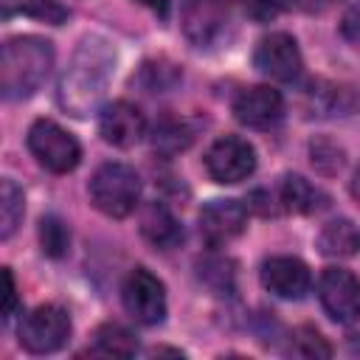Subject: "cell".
<instances>
[{
	"label": "cell",
	"instance_id": "1",
	"mask_svg": "<svg viewBox=\"0 0 360 360\" xmlns=\"http://www.w3.org/2000/svg\"><path fill=\"white\" fill-rule=\"evenodd\" d=\"M112 65L115 53L110 45L98 37H84L59 79V104L70 115H90L107 93Z\"/></svg>",
	"mask_w": 360,
	"mask_h": 360
},
{
	"label": "cell",
	"instance_id": "2",
	"mask_svg": "<svg viewBox=\"0 0 360 360\" xmlns=\"http://www.w3.org/2000/svg\"><path fill=\"white\" fill-rule=\"evenodd\" d=\"M53 68V45L42 37H14L0 51V90L6 101L28 98Z\"/></svg>",
	"mask_w": 360,
	"mask_h": 360
},
{
	"label": "cell",
	"instance_id": "3",
	"mask_svg": "<svg viewBox=\"0 0 360 360\" xmlns=\"http://www.w3.org/2000/svg\"><path fill=\"white\" fill-rule=\"evenodd\" d=\"M87 191L101 214L121 219L129 217L141 200V177L127 163H104L93 172Z\"/></svg>",
	"mask_w": 360,
	"mask_h": 360
},
{
	"label": "cell",
	"instance_id": "4",
	"mask_svg": "<svg viewBox=\"0 0 360 360\" xmlns=\"http://www.w3.org/2000/svg\"><path fill=\"white\" fill-rule=\"evenodd\" d=\"M28 149L37 158V163L45 166L53 174H68L82 160L79 141L68 129H62L56 121H48V118H39V121L31 124V129H28Z\"/></svg>",
	"mask_w": 360,
	"mask_h": 360
},
{
	"label": "cell",
	"instance_id": "5",
	"mask_svg": "<svg viewBox=\"0 0 360 360\" xmlns=\"http://www.w3.org/2000/svg\"><path fill=\"white\" fill-rule=\"evenodd\" d=\"M20 346L31 354H51L70 338V315L56 304H42L20 321Z\"/></svg>",
	"mask_w": 360,
	"mask_h": 360
},
{
	"label": "cell",
	"instance_id": "6",
	"mask_svg": "<svg viewBox=\"0 0 360 360\" xmlns=\"http://www.w3.org/2000/svg\"><path fill=\"white\" fill-rule=\"evenodd\" d=\"M121 301L124 309L143 326H155L166 318V287L146 267L129 270L121 287Z\"/></svg>",
	"mask_w": 360,
	"mask_h": 360
},
{
	"label": "cell",
	"instance_id": "7",
	"mask_svg": "<svg viewBox=\"0 0 360 360\" xmlns=\"http://www.w3.org/2000/svg\"><path fill=\"white\" fill-rule=\"evenodd\" d=\"M318 298L323 312L335 323H357L360 321V281L352 270L326 267L318 278Z\"/></svg>",
	"mask_w": 360,
	"mask_h": 360
},
{
	"label": "cell",
	"instance_id": "8",
	"mask_svg": "<svg viewBox=\"0 0 360 360\" xmlns=\"http://www.w3.org/2000/svg\"><path fill=\"white\" fill-rule=\"evenodd\" d=\"M205 169L217 183H242L256 169V152L245 138L222 135L208 146Z\"/></svg>",
	"mask_w": 360,
	"mask_h": 360
},
{
	"label": "cell",
	"instance_id": "9",
	"mask_svg": "<svg viewBox=\"0 0 360 360\" xmlns=\"http://www.w3.org/2000/svg\"><path fill=\"white\" fill-rule=\"evenodd\" d=\"M253 65L262 76H270L276 82H292V79H298V73L304 68V59H301L298 42L290 34L276 31V34H267L256 45Z\"/></svg>",
	"mask_w": 360,
	"mask_h": 360
},
{
	"label": "cell",
	"instance_id": "10",
	"mask_svg": "<svg viewBox=\"0 0 360 360\" xmlns=\"http://www.w3.org/2000/svg\"><path fill=\"white\" fill-rule=\"evenodd\" d=\"M231 0H183V31L194 45H211L225 34Z\"/></svg>",
	"mask_w": 360,
	"mask_h": 360
},
{
	"label": "cell",
	"instance_id": "11",
	"mask_svg": "<svg viewBox=\"0 0 360 360\" xmlns=\"http://www.w3.org/2000/svg\"><path fill=\"white\" fill-rule=\"evenodd\" d=\"M248 225V208L239 200H211L200 211V236L205 245L219 248L236 239Z\"/></svg>",
	"mask_w": 360,
	"mask_h": 360
},
{
	"label": "cell",
	"instance_id": "12",
	"mask_svg": "<svg viewBox=\"0 0 360 360\" xmlns=\"http://www.w3.org/2000/svg\"><path fill=\"white\" fill-rule=\"evenodd\" d=\"M262 284H264V290H270L273 295H278L284 301H301L312 287V276L301 259L273 256L262 264Z\"/></svg>",
	"mask_w": 360,
	"mask_h": 360
},
{
	"label": "cell",
	"instance_id": "13",
	"mask_svg": "<svg viewBox=\"0 0 360 360\" xmlns=\"http://www.w3.org/2000/svg\"><path fill=\"white\" fill-rule=\"evenodd\" d=\"M233 115L245 127L267 129V127H276L281 121V115H284V98H281V93L276 87L256 84V87H248V90H242L236 96Z\"/></svg>",
	"mask_w": 360,
	"mask_h": 360
},
{
	"label": "cell",
	"instance_id": "14",
	"mask_svg": "<svg viewBox=\"0 0 360 360\" xmlns=\"http://www.w3.org/2000/svg\"><path fill=\"white\" fill-rule=\"evenodd\" d=\"M143 132H146V118L141 107H135L132 101H112L98 115V135L118 149L135 146L143 138Z\"/></svg>",
	"mask_w": 360,
	"mask_h": 360
},
{
	"label": "cell",
	"instance_id": "15",
	"mask_svg": "<svg viewBox=\"0 0 360 360\" xmlns=\"http://www.w3.org/2000/svg\"><path fill=\"white\" fill-rule=\"evenodd\" d=\"M141 233L158 250H172L183 242V228L163 202H149L141 211Z\"/></svg>",
	"mask_w": 360,
	"mask_h": 360
},
{
	"label": "cell",
	"instance_id": "16",
	"mask_svg": "<svg viewBox=\"0 0 360 360\" xmlns=\"http://www.w3.org/2000/svg\"><path fill=\"white\" fill-rule=\"evenodd\" d=\"M318 250L323 256H335V259H349L360 250V228L352 219H332L321 228L318 239H315Z\"/></svg>",
	"mask_w": 360,
	"mask_h": 360
},
{
	"label": "cell",
	"instance_id": "17",
	"mask_svg": "<svg viewBox=\"0 0 360 360\" xmlns=\"http://www.w3.org/2000/svg\"><path fill=\"white\" fill-rule=\"evenodd\" d=\"M281 202L287 211H295V214H318L329 205V197L318 186H312L307 177L287 174L281 180Z\"/></svg>",
	"mask_w": 360,
	"mask_h": 360
},
{
	"label": "cell",
	"instance_id": "18",
	"mask_svg": "<svg viewBox=\"0 0 360 360\" xmlns=\"http://www.w3.org/2000/svg\"><path fill=\"white\" fill-rule=\"evenodd\" d=\"M0 17H31L48 25H62L68 20V8L56 0H0Z\"/></svg>",
	"mask_w": 360,
	"mask_h": 360
},
{
	"label": "cell",
	"instance_id": "19",
	"mask_svg": "<svg viewBox=\"0 0 360 360\" xmlns=\"http://www.w3.org/2000/svg\"><path fill=\"white\" fill-rule=\"evenodd\" d=\"M93 352L107 357H132L138 352V340L121 323H101L93 332Z\"/></svg>",
	"mask_w": 360,
	"mask_h": 360
},
{
	"label": "cell",
	"instance_id": "20",
	"mask_svg": "<svg viewBox=\"0 0 360 360\" xmlns=\"http://www.w3.org/2000/svg\"><path fill=\"white\" fill-rule=\"evenodd\" d=\"M22 214H25L22 188L11 177H3L0 180V239H11V233L22 222Z\"/></svg>",
	"mask_w": 360,
	"mask_h": 360
},
{
	"label": "cell",
	"instance_id": "21",
	"mask_svg": "<svg viewBox=\"0 0 360 360\" xmlns=\"http://www.w3.org/2000/svg\"><path fill=\"white\" fill-rule=\"evenodd\" d=\"M188 143H191V129L186 127V121H180V118H160L155 124L152 146L158 152L174 155V152H183Z\"/></svg>",
	"mask_w": 360,
	"mask_h": 360
},
{
	"label": "cell",
	"instance_id": "22",
	"mask_svg": "<svg viewBox=\"0 0 360 360\" xmlns=\"http://www.w3.org/2000/svg\"><path fill=\"white\" fill-rule=\"evenodd\" d=\"M138 87H143L146 93H163V90H169V87H174L177 82H180V70H177V65H172V62H163V59H158V62H143L141 65V73L132 79Z\"/></svg>",
	"mask_w": 360,
	"mask_h": 360
},
{
	"label": "cell",
	"instance_id": "23",
	"mask_svg": "<svg viewBox=\"0 0 360 360\" xmlns=\"http://www.w3.org/2000/svg\"><path fill=\"white\" fill-rule=\"evenodd\" d=\"M39 245L42 253L51 259H62L70 250V231L59 217H45L39 222Z\"/></svg>",
	"mask_w": 360,
	"mask_h": 360
},
{
	"label": "cell",
	"instance_id": "24",
	"mask_svg": "<svg viewBox=\"0 0 360 360\" xmlns=\"http://www.w3.org/2000/svg\"><path fill=\"white\" fill-rule=\"evenodd\" d=\"M292 352L301 357H329L332 346L323 340V335L312 326H301L292 332Z\"/></svg>",
	"mask_w": 360,
	"mask_h": 360
},
{
	"label": "cell",
	"instance_id": "25",
	"mask_svg": "<svg viewBox=\"0 0 360 360\" xmlns=\"http://www.w3.org/2000/svg\"><path fill=\"white\" fill-rule=\"evenodd\" d=\"M217 276V284L214 290H231V281H233V273H231V262H222V259H208L200 264V278L211 281Z\"/></svg>",
	"mask_w": 360,
	"mask_h": 360
},
{
	"label": "cell",
	"instance_id": "26",
	"mask_svg": "<svg viewBox=\"0 0 360 360\" xmlns=\"http://www.w3.org/2000/svg\"><path fill=\"white\" fill-rule=\"evenodd\" d=\"M295 0H248V14L256 22H267L273 17H278L281 11H287Z\"/></svg>",
	"mask_w": 360,
	"mask_h": 360
},
{
	"label": "cell",
	"instance_id": "27",
	"mask_svg": "<svg viewBox=\"0 0 360 360\" xmlns=\"http://www.w3.org/2000/svg\"><path fill=\"white\" fill-rule=\"evenodd\" d=\"M340 34H343L349 42H357V45H360V0L346 8L343 22H340Z\"/></svg>",
	"mask_w": 360,
	"mask_h": 360
},
{
	"label": "cell",
	"instance_id": "28",
	"mask_svg": "<svg viewBox=\"0 0 360 360\" xmlns=\"http://www.w3.org/2000/svg\"><path fill=\"white\" fill-rule=\"evenodd\" d=\"M3 284H6V292H3V318H8L17 307V287H14V276L8 267H3Z\"/></svg>",
	"mask_w": 360,
	"mask_h": 360
},
{
	"label": "cell",
	"instance_id": "29",
	"mask_svg": "<svg viewBox=\"0 0 360 360\" xmlns=\"http://www.w3.org/2000/svg\"><path fill=\"white\" fill-rule=\"evenodd\" d=\"M135 3L146 6V8L155 11L160 20H166V17H169V8H172V0H135Z\"/></svg>",
	"mask_w": 360,
	"mask_h": 360
},
{
	"label": "cell",
	"instance_id": "30",
	"mask_svg": "<svg viewBox=\"0 0 360 360\" xmlns=\"http://www.w3.org/2000/svg\"><path fill=\"white\" fill-rule=\"evenodd\" d=\"M352 197L360 202V166H357V172H354V177H352Z\"/></svg>",
	"mask_w": 360,
	"mask_h": 360
},
{
	"label": "cell",
	"instance_id": "31",
	"mask_svg": "<svg viewBox=\"0 0 360 360\" xmlns=\"http://www.w3.org/2000/svg\"><path fill=\"white\" fill-rule=\"evenodd\" d=\"M326 3H329V0H304V6H307V8H323Z\"/></svg>",
	"mask_w": 360,
	"mask_h": 360
}]
</instances>
